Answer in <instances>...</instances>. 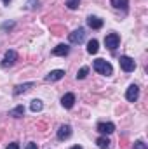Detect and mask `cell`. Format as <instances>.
I'll return each instance as SVG.
<instances>
[{
    "mask_svg": "<svg viewBox=\"0 0 148 149\" xmlns=\"http://www.w3.org/2000/svg\"><path fill=\"white\" fill-rule=\"evenodd\" d=\"M92 68H94V71H98L99 74H105V76H110L113 73V66L105 59H96L92 63Z\"/></svg>",
    "mask_w": 148,
    "mask_h": 149,
    "instance_id": "obj_1",
    "label": "cell"
},
{
    "mask_svg": "<svg viewBox=\"0 0 148 149\" xmlns=\"http://www.w3.org/2000/svg\"><path fill=\"white\" fill-rule=\"evenodd\" d=\"M18 61V52L16 50H7L4 59H2V68H11Z\"/></svg>",
    "mask_w": 148,
    "mask_h": 149,
    "instance_id": "obj_2",
    "label": "cell"
},
{
    "mask_svg": "<svg viewBox=\"0 0 148 149\" xmlns=\"http://www.w3.org/2000/svg\"><path fill=\"white\" fill-rule=\"evenodd\" d=\"M120 68H122L125 73H131V71H134L136 63H134V59H131L129 56H122V57H120Z\"/></svg>",
    "mask_w": 148,
    "mask_h": 149,
    "instance_id": "obj_3",
    "label": "cell"
},
{
    "mask_svg": "<svg viewBox=\"0 0 148 149\" xmlns=\"http://www.w3.org/2000/svg\"><path fill=\"white\" fill-rule=\"evenodd\" d=\"M118 43H120V37H118L117 33H110V35L105 37V45H106V49H110V50H115V49L118 47Z\"/></svg>",
    "mask_w": 148,
    "mask_h": 149,
    "instance_id": "obj_4",
    "label": "cell"
},
{
    "mask_svg": "<svg viewBox=\"0 0 148 149\" xmlns=\"http://www.w3.org/2000/svg\"><path fill=\"white\" fill-rule=\"evenodd\" d=\"M84 38H85V31H84V28H78V30H75V31H72V33L68 35L70 43H82Z\"/></svg>",
    "mask_w": 148,
    "mask_h": 149,
    "instance_id": "obj_5",
    "label": "cell"
},
{
    "mask_svg": "<svg viewBox=\"0 0 148 149\" xmlns=\"http://www.w3.org/2000/svg\"><path fill=\"white\" fill-rule=\"evenodd\" d=\"M138 97H140V87H138V85H131V87L127 88V92H125V99H127L129 102H136Z\"/></svg>",
    "mask_w": 148,
    "mask_h": 149,
    "instance_id": "obj_6",
    "label": "cell"
},
{
    "mask_svg": "<svg viewBox=\"0 0 148 149\" xmlns=\"http://www.w3.org/2000/svg\"><path fill=\"white\" fill-rule=\"evenodd\" d=\"M98 132H99V134H103V135L113 134V132H115V125H113V123H110V121L98 123Z\"/></svg>",
    "mask_w": 148,
    "mask_h": 149,
    "instance_id": "obj_7",
    "label": "cell"
},
{
    "mask_svg": "<svg viewBox=\"0 0 148 149\" xmlns=\"http://www.w3.org/2000/svg\"><path fill=\"white\" fill-rule=\"evenodd\" d=\"M70 135H72V127L70 125H61L59 130H58V139L59 141H66Z\"/></svg>",
    "mask_w": 148,
    "mask_h": 149,
    "instance_id": "obj_8",
    "label": "cell"
},
{
    "mask_svg": "<svg viewBox=\"0 0 148 149\" xmlns=\"http://www.w3.org/2000/svg\"><path fill=\"white\" fill-rule=\"evenodd\" d=\"M61 104H63V108L72 109V108H73V104H75V94H72V92L65 94V95H63V99H61Z\"/></svg>",
    "mask_w": 148,
    "mask_h": 149,
    "instance_id": "obj_9",
    "label": "cell"
},
{
    "mask_svg": "<svg viewBox=\"0 0 148 149\" xmlns=\"http://www.w3.org/2000/svg\"><path fill=\"white\" fill-rule=\"evenodd\" d=\"M65 76V71L63 70H52L51 73L45 76V81H58V80H61Z\"/></svg>",
    "mask_w": 148,
    "mask_h": 149,
    "instance_id": "obj_10",
    "label": "cell"
},
{
    "mask_svg": "<svg viewBox=\"0 0 148 149\" xmlns=\"http://www.w3.org/2000/svg\"><path fill=\"white\" fill-rule=\"evenodd\" d=\"M87 24H89L92 30H99V28H103V19H99V17H96V16H89V17H87Z\"/></svg>",
    "mask_w": 148,
    "mask_h": 149,
    "instance_id": "obj_11",
    "label": "cell"
},
{
    "mask_svg": "<svg viewBox=\"0 0 148 149\" xmlns=\"http://www.w3.org/2000/svg\"><path fill=\"white\" fill-rule=\"evenodd\" d=\"M68 52H70V47L65 45V43H61V45H58V47L52 49V56H66Z\"/></svg>",
    "mask_w": 148,
    "mask_h": 149,
    "instance_id": "obj_12",
    "label": "cell"
},
{
    "mask_svg": "<svg viewBox=\"0 0 148 149\" xmlns=\"http://www.w3.org/2000/svg\"><path fill=\"white\" fill-rule=\"evenodd\" d=\"M32 87H35L33 81H30V83H23V85H18V87L14 88V95H19V94H23V92H28Z\"/></svg>",
    "mask_w": 148,
    "mask_h": 149,
    "instance_id": "obj_13",
    "label": "cell"
},
{
    "mask_svg": "<svg viewBox=\"0 0 148 149\" xmlns=\"http://www.w3.org/2000/svg\"><path fill=\"white\" fill-rule=\"evenodd\" d=\"M110 3L113 5V9H118V10H127L129 7V0H111Z\"/></svg>",
    "mask_w": 148,
    "mask_h": 149,
    "instance_id": "obj_14",
    "label": "cell"
},
{
    "mask_svg": "<svg viewBox=\"0 0 148 149\" xmlns=\"http://www.w3.org/2000/svg\"><path fill=\"white\" fill-rule=\"evenodd\" d=\"M98 50H99V43H98V40H96V38L89 40V43H87V52H89V54H96Z\"/></svg>",
    "mask_w": 148,
    "mask_h": 149,
    "instance_id": "obj_15",
    "label": "cell"
},
{
    "mask_svg": "<svg viewBox=\"0 0 148 149\" xmlns=\"http://www.w3.org/2000/svg\"><path fill=\"white\" fill-rule=\"evenodd\" d=\"M23 114H25V108L23 106H16L14 109L9 111V116H14V118H21Z\"/></svg>",
    "mask_w": 148,
    "mask_h": 149,
    "instance_id": "obj_16",
    "label": "cell"
},
{
    "mask_svg": "<svg viewBox=\"0 0 148 149\" xmlns=\"http://www.w3.org/2000/svg\"><path fill=\"white\" fill-rule=\"evenodd\" d=\"M96 144H98V148L99 149H108L110 148V141H108L106 137H99V139L96 141Z\"/></svg>",
    "mask_w": 148,
    "mask_h": 149,
    "instance_id": "obj_17",
    "label": "cell"
},
{
    "mask_svg": "<svg viewBox=\"0 0 148 149\" xmlns=\"http://www.w3.org/2000/svg\"><path fill=\"white\" fill-rule=\"evenodd\" d=\"M42 108H44V104H42V101H38V99H35V101H32V106H30V109L33 113H38L42 111Z\"/></svg>",
    "mask_w": 148,
    "mask_h": 149,
    "instance_id": "obj_18",
    "label": "cell"
},
{
    "mask_svg": "<svg viewBox=\"0 0 148 149\" xmlns=\"http://www.w3.org/2000/svg\"><path fill=\"white\" fill-rule=\"evenodd\" d=\"M87 73H89V68H87V66H84V68H80V70H78L77 78H78V80H84V78L87 76Z\"/></svg>",
    "mask_w": 148,
    "mask_h": 149,
    "instance_id": "obj_19",
    "label": "cell"
},
{
    "mask_svg": "<svg viewBox=\"0 0 148 149\" xmlns=\"http://www.w3.org/2000/svg\"><path fill=\"white\" fill-rule=\"evenodd\" d=\"M78 3H80V0H66V5H68V9H77L78 7Z\"/></svg>",
    "mask_w": 148,
    "mask_h": 149,
    "instance_id": "obj_20",
    "label": "cell"
},
{
    "mask_svg": "<svg viewBox=\"0 0 148 149\" xmlns=\"http://www.w3.org/2000/svg\"><path fill=\"white\" fill-rule=\"evenodd\" d=\"M134 149H148V148L143 141H136V142H134Z\"/></svg>",
    "mask_w": 148,
    "mask_h": 149,
    "instance_id": "obj_21",
    "label": "cell"
},
{
    "mask_svg": "<svg viewBox=\"0 0 148 149\" xmlns=\"http://www.w3.org/2000/svg\"><path fill=\"white\" fill-rule=\"evenodd\" d=\"M5 149H19V144H18V142H11Z\"/></svg>",
    "mask_w": 148,
    "mask_h": 149,
    "instance_id": "obj_22",
    "label": "cell"
},
{
    "mask_svg": "<svg viewBox=\"0 0 148 149\" xmlns=\"http://www.w3.org/2000/svg\"><path fill=\"white\" fill-rule=\"evenodd\" d=\"M25 149H38V146L35 144V142H30V144H26V148Z\"/></svg>",
    "mask_w": 148,
    "mask_h": 149,
    "instance_id": "obj_23",
    "label": "cell"
},
{
    "mask_svg": "<svg viewBox=\"0 0 148 149\" xmlns=\"http://www.w3.org/2000/svg\"><path fill=\"white\" fill-rule=\"evenodd\" d=\"M2 2H4L5 5H9V2H11V0H2Z\"/></svg>",
    "mask_w": 148,
    "mask_h": 149,
    "instance_id": "obj_24",
    "label": "cell"
},
{
    "mask_svg": "<svg viewBox=\"0 0 148 149\" xmlns=\"http://www.w3.org/2000/svg\"><path fill=\"white\" fill-rule=\"evenodd\" d=\"M70 149H82L80 146H73V148H70Z\"/></svg>",
    "mask_w": 148,
    "mask_h": 149,
    "instance_id": "obj_25",
    "label": "cell"
}]
</instances>
